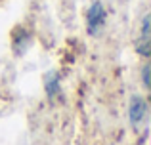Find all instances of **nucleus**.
Masks as SVG:
<instances>
[{"label": "nucleus", "instance_id": "f257e3e1", "mask_svg": "<svg viewBox=\"0 0 151 145\" xmlns=\"http://www.w3.org/2000/svg\"><path fill=\"white\" fill-rule=\"evenodd\" d=\"M105 19H107V11L103 8L101 2H92L86 10V31L90 34H98L100 29L105 25Z\"/></svg>", "mask_w": 151, "mask_h": 145}, {"label": "nucleus", "instance_id": "39448f33", "mask_svg": "<svg viewBox=\"0 0 151 145\" xmlns=\"http://www.w3.org/2000/svg\"><path fill=\"white\" fill-rule=\"evenodd\" d=\"M149 73H151V67H149V65H144V69H142V80H144V88H149V86H151Z\"/></svg>", "mask_w": 151, "mask_h": 145}, {"label": "nucleus", "instance_id": "20e7f679", "mask_svg": "<svg viewBox=\"0 0 151 145\" xmlns=\"http://www.w3.org/2000/svg\"><path fill=\"white\" fill-rule=\"evenodd\" d=\"M59 74L58 73H48L44 76V90H46V94H48V97H55L59 94Z\"/></svg>", "mask_w": 151, "mask_h": 145}, {"label": "nucleus", "instance_id": "f03ea898", "mask_svg": "<svg viewBox=\"0 0 151 145\" xmlns=\"http://www.w3.org/2000/svg\"><path fill=\"white\" fill-rule=\"evenodd\" d=\"M147 119V101L142 96H132L128 103V120L132 124V128H140Z\"/></svg>", "mask_w": 151, "mask_h": 145}, {"label": "nucleus", "instance_id": "7ed1b4c3", "mask_svg": "<svg viewBox=\"0 0 151 145\" xmlns=\"http://www.w3.org/2000/svg\"><path fill=\"white\" fill-rule=\"evenodd\" d=\"M136 52L142 54L144 57H147L151 52V15L149 14H145L144 19H142L140 38L136 40Z\"/></svg>", "mask_w": 151, "mask_h": 145}]
</instances>
